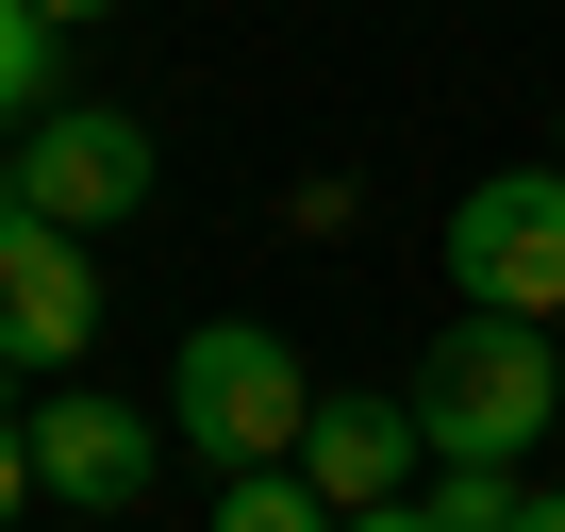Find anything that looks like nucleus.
Listing matches in <instances>:
<instances>
[{
	"instance_id": "nucleus-4",
	"label": "nucleus",
	"mask_w": 565,
	"mask_h": 532,
	"mask_svg": "<svg viewBox=\"0 0 565 532\" xmlns=\"http://www.w3.org/2000/svg\"><path fill=\"white\" fill-rule=\"evenodd\" d=\"M449 284L499 317H565V167H499L449 200Z\"/></svg>"
},
{
	"instance_id": "nucleus-12",
	"label": "nucleus",
	"mask_w": 565,
	"mask_h": 532,
	"mask_svg": "<svg viewBox=\"0 0 565 532\" xmlns=\"http://www.w3.org/2000/svg\"><path fill=\"white\" fill-rule=\"evenodd\" d=\"M333 532H449L433 499H366V515H333Z\"/></svg>"
},
{
	"instance_id": "nucleus-9",
	"label": "nucleus",
	"mask_w": 565,
	"mask_h": 532,
	"mask_svg": "<svg viewBox=\"0 0 565 532\" xmlns=\"http://www.w3.org/2000/svg\"><path fill=\"white\" fill-rule=\"evenodd\" d=\"M416 499H433L449 532H515V515H532V482H515V466H433Z\"/></svg>"
},
{
	"instance_id": "nucleus-2",
	"label": "nucleus",
	"mask_w": 565,
	"mask_h": 532,
	"mask_svg": "<svg viewBox=\"0 0 565 532\" xmlns=\"http://www.w3.org/2000/svg\"><path fill=\"white\" fill-rule=\"evenodd\" d=\"M167 433L233 482V466H300V433H317V383H300V350H282L266 317H200L183 333V366H167Z\"/></svg>"
},
{
	"instance_id": "nucleus-14",
	"label": "nucleus",
	"mask_w": 565,
	"mask_h": 532,
	"mask_svg": "<svg viewBox=\"0 0 565 532\" xmlns=\"http://www.w3.org/2000/svg\"><path fill=\"white\" fill-rule=\"evenodd\" d=\"M515 532H565V499H532V515H515Z\"/></svg>"
},
{
	"instance_id": "nucleus-7",
	"label": "nucleus",
	"mask_w": 565,
	"mask_h": 532,
	"mask_svg": "<svg viewBox=\"0 0 565 532\" xmlns=\"http://www.w3.org/2000/svg\"><path fill=\"white\" fill-rule=\"evenodd\" d=\"M300 482H317L333 515H366V499H416V482H433V433H416V400H317V433H300Z\"/></svg>"
},
{
	"instance_id": "nucleus-15",
	"label": "nucleus",
	"mask_w": 565,
	"mask_h": 532,
	"mask_svg": "<svg viewBox=\"0 0 565 532\" xmlns=\"http://www.w3.org/2000/svg\"><path fill=\"white\" fill-rule=\"evenodd\" d=\"M548 167H565V117H548Z\"/></svg>"
},
{
	"instance_id": "nucleus-5",
	"label": "nucleus",
	"mask_w": 565,
	"mask_h": 532,
	"mask_svg": "<svg viewBox=\"0 0 565 532\" xmlns=\"http://www.w3.org/2000/svg\"><path fill=\"white\" fill-rule=\"evenodd\" d=\"M84 350H100V266H84V233L0 216V366L51 383V366H84Z\"/></svg>"
},
{
	"instance_id": "nucleus-6",
	"label": "nucleus",
	"mask_w": 565,
	"mask_h": 532,
	"mask_svg": "<svg viewBox=\"0 0 565 532\" xmlns=\"http://www.w3.org/2000/svg\"><path fill=\"white\" fill-rule=\"evenodd\" d=\"M150 466H167V416H150V400H100V383H51V400H34V482H51L67 515L150 499Z\"/></svg>"
},
{
	"instance_id": "nucleus-11",
	"label": "nucleus",
	"mask_w": 565,
	"mask_h": 532,
	"mask_svg": "<svg viewBox=\"0 0 565 532\" xmlns=\"http://www.w3.org/2000/svg\"><path fill=\"white\" fill-rule=\"evenodd\" d=\"M18 499H51V482H34V400H0V515Z\"/></svg>"
},
{
	"instance_id": "nucleus-8",
	"label": "nucleus",
	"mask_w": 565,
	"mask_h": 532,
	"mask_svg": "<svg viewBox=\"0 0 565 532\" xmlns=\"http://www.w3.org/2000/svg\"><path fill=\"white\" fill-rule=\"evenodd\" d=\"M216 532H333V499H317L300 466H233V482H216Z\"/></svg>"
},
{
	"instance_id": "nucleus-10",
	"label": "nucleus",
	"mask_w": 565,
	"mask_h": 532,
	"mask_svg": "<svg viewBox=\"0 0 565 532\" xmlns=\"http://www.w3.org/2000/svg\"><path fill=\"white\" fill-rule=\"evenodd\" d=\"M51 34H67V18L0 0V117H51Z\"/></svg>"
},
{
	"instance_id": "nucleus-13",
	"label": "nucleus",
	"mask_w": 565,
	"mask_h": 532,
	"mask_svg": "<svg viewBox=\"0 0 565 532\" xmlns=\"http://www.w3.org/2000/svg\"><path fill=\"white\" fill-rule=\"evenodd\" d=\"M34 18H117V0H34Z\"/></svg>"
},
{
	"instance_id": "nucleus-1",
	"label": "nucleus",
	"mask_w": 565,
	"mask_h": 532,
	"mask_svg": "<svg viewBox=\"0 0 565 532\" xmlns=\"http://www.w3.org/2000/svg\"><path fill=\"white\" fill-rule=\"evenodd\" d=\"M399 400H416L433 466H515V449L565 416V350H548V317H499V300H466Z\"/></svg>"
},
{
	"instance_id": "nucleus-16",
	"label": "nucleus",
	"mask_w": 565,
	"mask_h": 532,
	"mask_svg": "<svg viewBox=\"0 0 565 532\" xmlns=\"http://www.w3.org/2000/svg\"><path fill=\"white\" fill-rule=\"evenodd\" d=\"M0 216H18V183H0Z\"/></svg>"
},
{
	"instance_id": "nucleus-3",
	"label": "nucleus",
	"mask_w": 565,
	"mask_h": 532,
	"mask_svg": "<svg viewBox=\"0 0 565 532\" xmlns=\"http://www.w3.org/2000/svg\"><path fill=\"white\" fill-rule=\"evenodd\" d=\"M0 183H18V216H51V233H117V216L167 183V150H150V117H117V100H51L34 150H0Z\"/></svg>"
}]
</instances>
